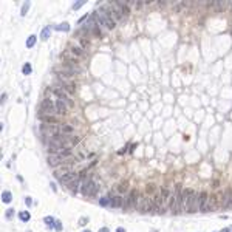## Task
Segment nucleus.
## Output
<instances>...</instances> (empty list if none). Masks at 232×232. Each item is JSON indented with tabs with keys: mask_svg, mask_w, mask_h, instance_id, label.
<instances>
[{
	"mask_svg": "<svg viewBox=\"0 0 232 232\" xmlns=\"http://www.w3.org/2000/svg\"><path fill=\"white\" fill-rule=\"evenodd\" d=\"M31 73V65L30 64H25L23 65V74H30Z\"/></svg>",
	"mask_w": 232,
	"mask_h": 232,
	"instance_id": "nucleus-39",
	"label": "nucleus"
},
{
	"mask_svg": "<svg viewBox=\"0 0 232 232\" xmlns=\"http://www.w3.org/2000/svg\"><path fill=\"white\" fill-rule=\"evenodd\" d=\"M70 53H71L74 57H82V56H84V48L76 47V45H71V47H70Z\"/></svg>",
	"mask_w": 232,
	"mask_h": 232,
	"instance_id": "nucleus-23",
	"label": "nucleus"
},
{
	"mask_svg": "<svg viewBox=\"0 0 232 232\" xmlns=\"http://www.w3.org/2000/svg\"><path fill=\"white\" fill-rule=\"evenodd\" d=\"M77 178H79V175H77L76 172L70 170V172H68V173H65V175H64L59 181H60L62 184H70L71 181H74V180H77Z\"/></svg>",
	"mask_w": 232,
	"mask_h": 232,
	"instance_id": "nucleus-17",
	"label": "nucleus"
},
{
	"mask_svg": "<svg viewBox=\"0 0 232 232\" xmlns=\"http://www.w3.org/2000/svg\"><path fill=\"white\" fill-rule=\"evenodd\" d=\"M136 210L139 213H149V212H152V198L147 197V195H139L138 204H136Z\"/></svg>",
	"mask_w": 232,
	"mask_h": 232,
	"instance_id": "nucleus-3",
	"label": "nucleus"
},
{
	"mask_svg": "<svg viewBox=\"0 0 232 232\" xmlns=\"http://www.w3.org/2000/svg\"><path fill=\"white\" fill-rule=\"evenodd\" d=\"M160 195H161V198H163V204H164V206L167 207L169 198H170V195H172L170 189H169L167 186H161V189H160Z\"/></svg>",
	"mask_w": 232,
	"mask_h": 232,
	"instance_id": "nucleus-18",
	"label": "nucleus"
},
{
	"mask_svg": "<svg viewBox=\"0 0 232 232\" xmlns=\"http://www.w3.org/2000/svg\"><path fill=\"white\" fill-rule=\"evenodd\" d=\"M129 187H130V183L129 181H121L118 184V187H116V190H118L119 195H124L126 192H129Z\"/></svg>",
	"mask_w": 232,
	"mask_h": 232,
	"instance_id": "nucleus-22",
	"label": "nucleus"
},
{
	"mask_svg": "<svg viewBox=\"0 0 232 232\" xmlns=\"http://www.w3.org/2000/svg\"><path fill=\"white\" fill-rule=\"evenodd\" d=\"M136 146H138V144H130V152H133V150L136 149Z\"/></svg>",
	"mask_w": 232,
	"mask_h": 232,
	"instance_id": "nucleus-45",
	"label": "nucleus"
},
{
	"mask_svg": "<svg viewBox=\"0 0 232 232\" xmlns=\"http://www.w3.org/2000/svg\"><path fill=\"white\" fill-rule=\"evenodd\" d=\"M99 204H101V206H110V198H108V197L101 198V200H99Z\"/></svg>",
	"mask_w": 232,
	"mask_h": 232,
	"instance_id": "nucleus-36",
	"label": "nucleus"
},
{
	"mask_svg": "<svg viewBox=\"0 0 232 232\" xmlns=\"http://www.w3.org/2000/svg\"><path fill=\"white\" fill-rule=\"evenodd\" d=\"M91 33H93L94 37H102V31H101V28H99L97 23H94V27L91 28Z\"/></svg>",
	"mask_w": 232,
	"mask_h": 232,
	"instance_id": "nucleus-29",
	"label": "nucleus"
},
{
	"mask_svg": "<svg viewBox=\"0 0 232 232\" xmlns=\"http://www.w3.org/2000/svg\"><path fill=\"white\" fill-rule=\"evenodd\" d=\"M223 203V195L218 192H213L209 195L207 198V206H206V212H213L220 207V204Z\"/></svg>",
	"mask_w": 232,
	"mask_h": 232,
	"instance_id": "nucleus-2",
	"label": "nucleus"
},
{
	"mask_svg": "<svg viewBox=\"0 0 232 232\" xmlns=\"http://www.w3.org/2000/svg\"><path fill=\"white\" fill-rule=\"evenodd\" d=\"M138 198H139L138 190H136V189L130 190V192H129V195H127V198L124 200V210H126V212H129V210L135 209V207H136V204H138Z\"/></svg>",
	"mask_w": 232,
	"mask_h": 232,
	"instance_id": "nucleus-4",
	"label": "nucleus"
},
{
	"mask_svg": "<svg viewBox=\"0 0 232 232\" xmlns=\"http://www.w3.org/2000/svg\"><path fill=\"white\" fill-rule=\"evenodd\" d=\"M184 6H186V3H181V2H180V3H176V8H175V11H180V10H181V8H184Z\"/></svg>",
	"mask_w": 232,
	"mask_h": 232,
	"instance_id": "nucleus-42",
	"label": "nucleus"
},
{
	"mask_svg": "<svg viewBox=\"0 0 232 232\" xmlns=\"http://www.w3.org/2000/svg\"><path fill=\"white\" fill-rule=\"evenodd\" d=\"M51 93H53L54 96H57V99H62V101H65L68 105H71V107L74 105V102H73V99L68 96V93H67L64 88H60L59 85H57V87H53V88H51Z\"/></svg>",
	"mask_w": 232,
	"mask_h": 232,
	"instance_id": "nucleus-9",
	"label": "nucleus"
},
{
	"mask_svg": "<svg viewBox=\"0 0 232 232\" xmlns=\"http://www.w3.org/2000/svg\"><path fill=\"white\" fill-rule=\"evenodd\" d=\"M2 201H3L5 204H10V203L13 201V193L8 192V190H5V192L2 193Z\"/></svg>",
	"mask_w": 232,
	"mask_h": 232,
	"instance_id": "nucleus-28",
	"label": "nucleus"
},
{
	"mask_svg": "<svg viewBox=\"0 0 232 232\" xmlns=\"http://www.w3.org/2000/svg\"><path fill=\"white\" fill-rule=\"evenodd\" d=\"M84 232H91V230H84Z\"/></svg>",
	"mask_w": 232,
	"mask_h": 232,
	"instance_id": "nucleus-49",
	"label": "nucleus"
},
{
	"mask_svg": "<svg viewBox=\"0 0 232 232\" xmlns=\"http://www.w3.org/2000/svg\"><path fill=\"white\" fill-rule=\"evenodd\" d=\"M48 37H50V28H44V30H42V39L47 40Z\"/></svg>",
	"mask_w": 232,
	"mask_h": 232,
	"instance_id": "nucleus-37",
	"label": "nucleus"
},
{
	"mask_svg": "<svg viewBox=\"0 0 232 232\" xmlns=\"http://www.w3.org/2000/svg\"><path fill=\"white\" fill-rule=\"evenodd\" d=\"M81 183H82V180H81V178H77V180L71 181V183H70V184H67V186H68V189H70L73 193H76V192H77V189H79V184H81Z\"/></svg>",
	"mask_w": 232,
	"mask_h": 232,
	"instance_id": "nucleus-24",
	"label": "nucleus"
},
{
	"mask_svg": "<svg viewBox=\"0 0 232 232\" xmlns=\"http://www.w3.org/2000/svg\"><path fill=\"white\" fill-rule=\"evenodd\" d=\"M39 113H40V116L54 114L56 113V104L51 99H44L42 104H40V107H39Z\"/></svg>",
	"mask_w": 232,
	"mask_h": 232,
	"instance_id": "nucleus-7",
	"label": "nucleus"
},
{
	"mask_svg": "<svg viewBox=\"0 0 232 232\" xmlns=\"http://www.w3.org/2000/svg\"><path fill=\"white\" fill-rule=\"evenodd\" d=\"M47 163H48V166H51V167H59V166H62V164H67V160L62 158L59 153H53V155H48V156H47Z\"/></svg>",
	"mask_w": 232,
	"mask_h": 232,
	"instance_id": "nucleus-10",
	"label": "nucleus"
},
{
	"mask_svg": "<svg viewBox=\"0 0 232 232\" xmlns=\"http://www.w3.org/2000/svg\"><path fill=\"white\" fill-rule=\"evenodd\" d=\"M62 65L64 67H68V68H73L74 71L81 73V64L76 57L73 56H68V54H62Z\"/></svg>",
	"mask_w": 232,
	"mask_h": 232,
	"instance_id": "nucleus-8",
	"label": "nucleus"
},
{
	"mask_svg": "<svg viewBox=\"0 0 232 232\" xmlns=\"http://www.w3.org/2000/svg\"><path fill=\"white\" fill-rule=\"evenodd\" d=\"M34 44H36V36L33 34V36H30V37H28V40H27V48H33V47H34Z\"/></svg>",
	"mask_w": 232,
	"mask_h": 232,
	"instance_id": "nucleus-32",
	"label": "nucleus"
},
{
	"mask_svg": "<svg viewBox=\"0 0 232 232\" xmlns=\"http://www.w3.org/2000/svg\"><path fill=\"white\" fill-rule=\"evenodd\" d=\"M45 223H47L50 227H53V226H54V218H53V217H45Z\"/></svg>",
	"mask_w": 232,
	"mask_h": 232,
	"instance_id": "nucleus-38",
	"label": "nucleus"
},
{
	"mask_svg": "<svg viewBox=\"0 0 232 232\" xmlns=\"http://www.w3.org/2000/svg\"><path fill=\"white\" fill-rule=\"evenodd\" d=\"M175 195H176V201H175V207H173L172 213H173V215H178V213H181V212H183V209H184L181 184H176V186H175Z\"/></svg>",
	"mask_w": 232,
	"mask_h": 232,
	"instance_id": "nucleus-6",
	"label": "nucleus"
},
{
	"mask_svg": "<svg viewBox=\"0 0 232 232\" xmlns=\"http://www.w3.org/2000/svg\"><path fill=\"white\" fill-rule=\"evenodd\" d=\"M54 104H56V113H59L60 116H65V114L68 113V107H70V105H68L65 101H62V99H57Z\"/></svg>",
	"mask_w": 232,
	"mask_h": 232,
	"instance_id": "nucleus-15",
	"label": "nucleus"
},
{
	"mask_svg": "<svg viewBox=\"0 0 232 232\" xmlns=\"http://www.w3.org/2000/svg\"><path fill=\"white\" fill-rule=\"evenodd\" d=\"M108 198H110V207L111 209H121V207H124V198H122V195H111Z\"/></svg>",
	"mask_w": 232,
	"mask_h": 232,
	"instance_id": "nucleus-12",
	"label": "nucleus"
},
{
	"mask_svg": "<svg viewBox=\"0 0 232 232\" xmlns=\"http://www.w3.org/2000/svg\"><path fill=\"white\" fill-rule=\"evenodd\" d=\"M28 8H30V2H25V3H23V6H22V10H20V14H22V16H25V14L28 13Z\"/></svg>",
	"mask_w": 232,
	"mask_h": 232,
	"instance_id": "nucleus-35",
	"label": "nucleus"
},
{
	"mask_svg": "<svg viewBox=\"0 0 232 232\" xmlns=\"http://www.w3.org/2000/svg\"><path fill=\"white\" fill-rule=\"evenodd\" d=\"M99 232H110V230H108V229H107V227H102V229H101V230H99Z\"/></svg>",
	"mask_w": 232,
	"mask_h": 232,
	"instance_id": "nucleus-48",
	"label": "nucleus"
},
{
	"mask_svg": "<svg viewBox=\"0 0 232 232\" xmlns=\"http://www.w3.org/2000/svg\"><path fill=\"white\" fill-rule=\"evenodd\" d=\"M40 119L45 122V124H51V126H56L59 122V119L56 118L54 114H45V116H40Z\"/></svg>",
	"mask_w": 232,
	"mask_h": 232,
	"instance_id": "nucleus-20",
	"label": "nucleus"
},
{
	"mask_svg": "<svg viewBox=\"0 0 232 232\" xmlns=\"http://www.w3.org/2000/svg\"><path fill=\"white\" fill-rule=\"evenodd\" d=\"M13 215H14V210H13V209H10V210L6 212V217H8V218H11Z\"/></svg>",
	"mask_w": 232,
	"mask_h": 232,
	"instance_id": "nucleus-43",
	"label": "nucleus"
},
{
	"mask_svg": "<svg viewBox=\"0 0 232 232\" xmlns=\"http://www.w3.org/2000/svg\"><path fill=\"white\" fill-rule=\"evenodd\" d=\"M54 227H56L57 230H62V223H60V221H54Z\"/></svg>",
	"mask_w": 232,
	"mask_h": 232,
	"instance_id": "nucleus-41",
	"label": "nucleus"
},
{
	"mask_svg": "<svg viewBox=\"0 0 232 232\" xmlns=\"http://www.w3.org/2000/svg\"><path fill=\"white\" fill-rule=\"evenodd\" d=\"M56 30H59V31H68V30H70V25H68V23H60V25L56 27Z\"/></svg>",
	"mask_w": 232,
	"mask_h": 232,
	"instance_id": "nucleus-33",
	"label": "nucleus"
},
{
	"mask_svg": "<svg viewBox=\"0 0 232 232\" xmlns=\"http://www.w3.org/2000/svg\"><path fill=\"white\" fill-rule=\"evenodd\" d=\"M81 193L84 197H94L97 193V184L93 180H87L81 187Z\"/></svg>",
	"mask_w": 232,
	"mask_h": 232,
	"instance_id": "nucleus-5",
	"label": "nucleus"
},
{
	"mask_svg": "<svg viewBox=\"0 0 232 232\" xmlns=\"http://www.w3.org/2000/svg\"><path fill=\"white\" fill-rule=\"evenodd\" d=\"M183 204H184V210L189 213L198 212V193H195L193 189H184L183 190Z\"/></svg>",
	"mask_w": 232,
	"mask_h": 232,
	"instance_id": "nucleus-1",
	"label": "nucleus"
},
{
	"mask_svg": "<svg viewBox=\"0 0 232 232\" xmlns=\"http://www.w3.org/2000/svg\"><path fill=\"white\" fill-rule=\"evenodd\" d=\"M87 223H88V218H87V217H82V218L79 220V224H81V226H85Z\"/></svg>",
	"mask_w": 232,
	"mask_h": 232,
	"instance_id": "nucleus-40",
	"label": "nucleus"
},
{
	"mask_svg": "<svg viewBox=\"0 0 232 232\" xmlns=\"http://www.w3.org/2000/svg\"><path fill=\"white\" fill-rule=\"evenodd\" d=\"M118 3V6H119V10H121V13H122V16L124 17H127L129 14H130V3L129 2H116Z\"/></svg>",
	"mask_w": 232,
	"mask_h": 232,
	"instance_id": "nucleus-19",
	"label": "nucleus"
},
{
	"mask_svg": "<svg viewBox=\"0 0 232 232\" xmlns=\"http://www.w3.org/2000/svg\"><path fill=\"white\" fill-rule=\"evenodd\" d=\"M85 19H87V16H84V17H81V19H79V22H77V23H84V22H85Z\"/></svg>",
	"mask_w": 232,
	"mask_h": 232,
	"instance_id": "nucleus-44",
	"label": "nucleus"
},
{
	"mask_svg": "<svg viewBox=\"0 0 232 232\" xmlns=\"http://www.w3.org/2000/svg\"><path fill=\"white\" fill-rule=\"evenodd\" d=\"M229 5V2H213V6H215V11H224L226 6Z\"/></svg>",
	"mask_w": 232,
	"mask_h": 232,
	"instance_id": "nucleus-27",
	"label": "nucleus"
},
{
	"mask_svg": "<svg viewBox=\"0 0 232 232\" xmlns=\"http://www.w3.org/2000/svg\"><path fill=\"white\" fill-rule=\"evenodd\" d=\"M207 198H209V193H207V192H200V193H198V209H200V212H206Z\"/></svg>",
	"mask_w": 232,
	"mask_h": 232,
	"instance_id": "nucleus-16",
	"label": "nucleus"
},
{
	"mask_svg": "<svg viewBox=\"0 0 232 232\" xmlns=\"http://www.w3.org/2000/svg\"><path fill=\"white\" fill-rule=\"evenodd\" d=\"M156 192H158V189H156V186L153 183H149L146 186V195H155Z\"/></svg>",
	"mask_w": 232,
	"mask_h": 232,
	"instance_id": "nucleus-26",
	"label": "nucleus"
},
{
	"mask_svg": "<svg viewBox=\"0 0 232 232\" xmlns=\"http://www.w3.org/2000/svg\"><path fill=\"white\" fill-rule=\"evenodd\" d=\"M25 203H27L28 206H31V203H33V200H31V198H27V200H25Z\"/></svg>",
	"mask_w": 232,
	"mask_h": 232,
	"instance_id": "nucleus-46",
	"label": "nucleus"
},
{
	"mask_svg": "<svg viewBox=\"0 0 232 232\" xmlns=\"http://www.w3.org/2000/svg\"><path fill=\"white\" fill-rule=\"evenodd\" d=\"M79 44H81L79 47H81V48H84V50L90 47V40H88L87 37H81V40H79Z\"/></svg>",
	"mask_w": 232,
	"mask_h": 232,
	"instance_id": "nucleus-31",
	"label": "nucleus"
},
{
	"mask_svg": "<svg viewBox=\"0 0 232 232\" xmlns=\"http://www.w3.org/2000/svg\"><path fill=\"white\" fill-rule=\"evenodd\" d=\"M19 218H20L23 223H27V221H30L31 215H30V212H28V210H23V212H20V213H19Z\"/></svg>",
	"mask_w": 232,
	"mask_h": 232,
	"instance_id": "nucleus-30",
	"label": "nucleus"
},
{
	"mask_svg": "<svg viewBox=\"0 0 232 232\" xmlns=\"http://www.w3.org/2000/svg\"><path fill=\"white\" fill-rule=\"evenodd\" d=\"M74 132V127L71 124H60L59 126V133H64V135H73Z\"/></svg>",
	"mask_w": 232,
	"mask_h": 232,
	"instance_id": "nucleus-21",
	"label": "nucleus"
},
{
	"mask_svg": "<svg viewBox=\"0 0 232 232\" xmlns=\"http://www.w3.org/2000/svg\"><path fill=\"white\" fill-rule=\"evenodd\" d=\"M116 232H126V229L124 227H118V229H116Z\"/></svg>",
	"mask_w": 232,
	"mask_h": 232,
	"instance_id": "nucleus-47",
	"label": "nucleus"
},
{
	"mask_svg": "<svg viewBox=\"0 0 232 232\" xmlns=\"http://www.w3.org/2000/svg\"><path fill=\"white\" fill-rule=\"evenodd\" d=\"M59 87L64 88L68 94H74L76 93V84L73 81H60L59 82Z\"/></svg>",
	"mask_w": 232,
	"mask_h": 232,
	"instance_id": "nucleus-13",
	"label": "nucleus"
},
{
	"mask_svg": "<svg viewBox=\"0 0 232 232\" xmlns=\"http://www.w3.org/2000/svg\"><path fill=\"white\" fill-rule=\"evenodd\" d=\"M84 3H85V0H79V2H76V3L71 6V10H73V11H76V10H79L81 6H84Z\"/></svg>",
	"mask_w": 232,
	"mask_h": 232,
	"instance_id": "nucleus-34",
	"label": "nucleus"
},
{
	"mask_svg": "<svg viewBox=\"0 0 232 232\" xmlns=\"http://www.w3.org/2000/svg\"><path fill=\"white\" fill-rule=\"evenodd\" d=\"M108 6H110V13H111V17H113V20L114 22H119V20H122V13H121V10H119V6H118V3L116 2H110L108 3Z\"/></svg>",
	"mask_w": 232,
	"mask_h": 232,
	"instance_id": "nucleus-11",
	"label": "nucleus"
},
{
	"mask_svg": "<svg viewBox=\"0 0 232 232\" xmlns=\"http://www.w3.org/2000/svg\"><path fill=\"white\" fill-rule=\"evenodd\" d=\"M230 6H232V3H230Z\"/></svg>",
	"mask_w": 232,
	"mask_h": 232,
	"instance_id": "nucleus-50",
	"label": "nucleus"
},
{
	"mask_svg": "<svg viewBox=\"0 0 232 232\" xmlns=\"http://www.w3.org/2000/svg\"><path fill=\"white\" fill-rule=\"evenodd\" d=\"M68 172H70V167H68V166H64V167H60L59 170H56V172H54V176L60 180V178H62L65 173H68Z\"/></svg>",
	"mask_w": 232,
	"mask_h": 232,
	"instance_id": "nucleus-25",
	"label": "nucleus"
},
{
	"mask_svg": "<svg viewBox=\"0 0 232 232\" xmlns=\"http://www.w3.org/2000/svg\"><path fill=\"white\" fill-rule=\"evenodd\" d=\"M221 206H223L224 209H230V206H232V189H230V187H227V189L224 190Z\"/></svg>",
	"mask_w": 232,
	"mask_h": 232,
	"instance_id": "nucleus-14",
	"label": "nucleus"
}]
</instances>
